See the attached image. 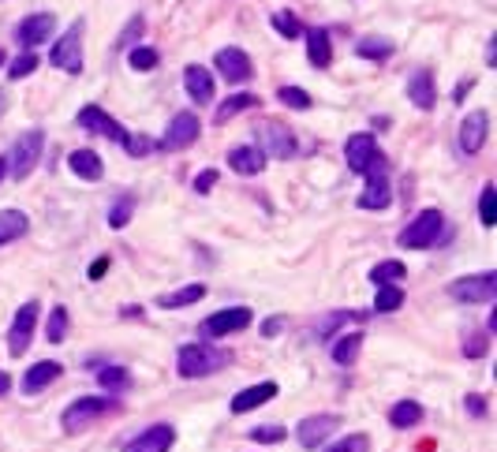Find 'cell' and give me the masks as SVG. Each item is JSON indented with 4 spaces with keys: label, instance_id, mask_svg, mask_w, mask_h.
<instances>
[{
    "label": "cell",
    "instance_id": "1",
    "mask_svg": "<svg viewBox=\"0 0 497 452\" xmlns=\"http://www.w3.org/2000/svg\"><path fill=\"white\" fill-rule=\"evenodd\" d=\"M229 363H232V351L213 348V344H180V351H176V374L187 382L210 378V374L225 370Z\"/></svg>",
    "mask_w": 497,
    "mask_h": 452
},
{
    "label": "cell",
    "instance_id": "2",
    "mask_svg": "<svg viewBox=\"0 0 497 452\" xmlns=\"http://www.w3.org/2000/svg\"><path fill=\"white\" fill-rule=\"evenodd\" d=\"M445 236V213L441 210H422L408 221V229L396 236V247H404V250H430L438 247Z\"/></svg>",
    "mask_w": 497,
    "mask_h": 452
},
{
    "label": "cell",
    "instance_id": "3",
    "mask_svg": "<svg viewBox=\"0 0 497 452\" xmlns=\"http://www.w3.org/2000/svg\"><path fill=\"white\" fill-rule=\"evenodd\" d=\"M116 408H120L116 396H79V400H71V404L64 408L60 426H64V434H79V430H86L90 422L113 415Z\"/></svg>",
    "mask_w": 497,
    "mask_h": 452
},
{
    "label": "cell",
    "instance_id": "4",
    "mask_svg": "<svg viewBox=\"0 0 497 452\" xmlns=\"http://www.w3.org/2000/svg\"><path fill=\"white\" fill-rule=\"evenodd\" d=\"M83 34H86V23H71V27L57 38V45L49 49V64L68 71V75H83Z\"/></svg>",
    "mask_w": 497,
    "mask_h": 452
},
{
    "label": "cell",
    "instance_id": "5",
    "mask_svg": "<svg viewBox=\"0 0 497 452\" xmlns=\"http://www.w3.org/2000/svg\"><path fill=\"white\" fill-rule=\"evenodd\" d=\"M41 149H45V135H41L38 128L23 131V135L15 139V146H12V158H5V161H8V172L15 176V180H27V176L38 168V161H41Z\"/></svg>",
    "mask_w": 497,
    "mask_h": 452
},
{
    "label": "cell",
    "instance_id": "6",
    "mask_svg": "<svg viewBox=\"0 0 497 452\" xmlns=\"http://www.w3.org/2000/svg\"><path fill=\"white\" fill-rule=\"evenodd\" d=\"M366 176V187L359 194V210H385L393 203V187H389V168H385V158L378 154L370 161V168L363 172Z\"/></svg>",
    "mask_w": 497,
    "mask_h": 452
},
{
    "label": "cell",
    "instance_id": "7",
    "mask_svg": "<svg viewBox=\"0 0 497 452\" xmlns=\"http://www.w3.org/2000/svg\"><path fill=\"white\" fill-rule=\"evenodd\" d=\"M449 295L456 303H493L497 299V273H471V277H460L449 285Z\"/></svg>",
    "mask_w": 497,
    "mask_h": 452
},
{
    "label": "cell",
    "instance_id": "8",
    "mask_svg": "<svg viewBox=\"0 0 497 452\" xmlns=\"http://www.w3.org/2000/svg\"><path fill=\"white\" fill-rule=\"evenodd\" d=\"M41 307H38V299H31V303H23L12 318V330H8V356L19 359V356H27L31 351V340H34V321H38Z\"/></svg>",
    "mask_w": 497,
    "mask_h": 452
},
{
    "label": "cell",
    "instance_id": "9",
    "mask_svg": "<svg viewBox=\"0 0 497 452\" xmlns=\"http://www.w3.org/2000/svg\"><path fill=\"white\" fill-rule=\"evenodd\" d=\"M258 149H262V154L266 158H277V161H288L292 154H295V135L285 128V123L281 120H262L258 123Z\"/></svg>",
    "mask_w": 497,
    "mask_h": 452
},
{
    "label": "cell",
    "instance_id": "10",
    "mask_svg": "<svg viewBox=\"0 0 497 452\" xmlns=\"http://www.w3.org/2000/svg\"><path fill=\"white\" fill-rule=\"evenodd\" d=\"M198 135H203V120H198L194 113H176L168 120V128H165V139H161V146L165 149H172V154H180V149H187L191 142H198Z\"/></svg>",
    "mask_w": 497,
    "mask_h": 452
},
{
    "label": "cell",
    "instance_id": "11",
    "mask_svg": "<svg viewBox=\"0 0 497 452\" xmlns=\"http://www.w3.org/2000/svg\"><path fill=\"white\" fill-rule=\"evenodd\" d=\"M251 321H255V311H251V307H225V311H213V314L203 321V337L243 333Z\"/></svg>",
    "mask_w": 497,
    "mask_h": 452
},
{
    "label": "cell",
    "instance_id": "12",
    "mask_svg": "<svg viewBox=\"0 0 497 452\" xmlns=\"http://www.w3.org/2000/svg\"><path fill=\"white\" fill-rule=\"evenodd\" d=\"M486 139H490V113L486 109H471L464 116V123H460V154L475 158L479 149L486 146Z\"/></svg>",
    "mask_w": 497,
    "mask_h": 452
},
{
    "label": "cell",
    "instance_id": "13",
    "mask_svg": "<svg viewBox=\"0 0 497 452\" xmlns=\"http://www.w3.org/2000/svg\"><path fill=\"white\" fill-rule=\"evenodd\" d=\"M337 430H340V415H307L295 426V438H300L303 448H321Z\"/></svg>",
    "mask_w": 497,
    "mask_h": 452
},
{
    "label": "cell",
    "instance_id": "14",
    "mask_svg": "<svg viewBox=\"0 0 497 452\" xmlns=\"http://www.w3.org/2000/svg\"><path fill=\"white\" fill-rule=\"evenodd\" d=\"M213 68H217L221 79H229V83H247V79H251V57H247L239 45H225V49H217Z\"/></svg>",
    "mask_w": 497,
    "mask_h": 452
},
{
    "label": "cell",
    "instance_id": "15",
    "mask_svg": "<svg viewBox=\"0 0 497 452\" xmlns=\"http://www.w3.org/2000/svg\"><path fill=\"white\" fill-rule=\"evenodd\" d=\"M53 31H57V15H53V12H34V15H27V19H23L19 27H15V41L31 53L34 45L49 41V34H53Z\"/></svg>",
    "mask_w": 497,
    "mask_h": 452
},
{
    "label": "cell",
    "instance_id": "16",
    "mask_svg": "<svg viewBox=\"0 0 497 452\" xmlns=\"http://www.w3.org/2000/svg\"><path fill=\"white\" fill-rule=\"evenodd\" d=\"M76 123L79 128H86V131H94V135H105L109 142H116V146H123L128 142V131L120 128V123L105 113V109H97V105H86V109H79V116H76Z\"/></svg>",
    "mask_w": 497,
    "mask_h": 452
},
{
    "label": "cell",
    "instance_id": "17",
    "mask_svg": "<svg viewBox=\"0 0 497 452\" xmlns=\"http://www.w3.org/2000/svg\"><path fill=\"white\" fill-rule=\"evenodd\" d=\"M378 154H382V149H378L375 135H366V131H359V135H348V142H344V161H348V172H356V176H363V172L370 168V161H375Z\"/></svg>",
    "mask_w": 497,
    "mask_h": 452
},
{
    "label": "cell",
    "instance_id": "18",
    "mask_svg": "<svg viewBox=\"0 0 497 452\" xmlns=\"http://www.w3.org/2000/svg\"><path fill=\"white\" fill-rule=\"evenodd\" d=\"M172 445H176V430L165 426V422H158V426H146L135 441L123 445V452H168Z\"/></svg>",
    "mask_w": 497,
    "mask_h": 452
},
{
    "label": "cell",
    "instance_id": "19",
    "mask_svg": "<svg viewBox=\"0 0 497 452\" xmlns=\"http://www.w3.org/2000/svg\"><path fill=\"white\" fill-rule=\"evenodd\" d=\"M408 102L422 113H430L438 105V86H434V75L427 68H419L408 75Z\"/></svg>",
    "mask_w": 497,
    "mask_h": 452
},
{
    "label": "cell",
    "instance_id": "20",
    "mask_svg": "<svg viewBox=\"0 0 497 452\" xmlns=\"http://www.w3.org/2000/svg\"><path fill=\"white\" fill-rule=\"evenodd\" d=\"M184 90L194 105H210L213 102V75L203 64H187L184 68Z\"/></svg>",
    "mask_w": 497,
    "mask_h": 452
},
{
    "label": "cell",
    "instance_id": "21",
    "mask_svg": "<svg viewBox=\"0 0 497 452\" xmlns=\"http://www.w3.org/2000/svg\"><path fill=\"white\" fill-rule=\"evenodd\" d=\"M277 396V385L273 382H258V385H247V389H239L236 396H232V415H247V411H255V408H262V404H269V400Z\"/></svg>",
    "mask_w": 497,
    "mask_h": 452
},
{
    "label": "cell",
    "instance_id": "22",
    "mask_svg": "<svg viewBox=\"0 0 497 452\" xmlns=\"http://www.w3.org/2000/svg\"><path fill=\"white\" fill-rule=\"evenodd\" d=\"M60 374H64V366L57 359H41V363H34L27 374H23V393H41V389L53 385Z\"/></svg>",
    "mask_w": 497,
    "mask_h": 452
},
{
    "label": "cell",
    "instance_id": "23",
    "mask_svg": "<svg viewBox=\"0 0 497 452\" xmlns=\"http://www.w3.org/2000/svg\"><path fill=\"white\" fill-rule=\"evenodd\" d=\"M68 168L79 176V180H86V184H97L105 176V165H102V158L94 154V149H71L68 154Z\"/></svg>",
    "mask_w": 497,
    "mask_h": 452
},
{
    "label": "cell",
    "instance_id": "24",
    "mask_svg": "<svg viewBox=\"0 0 497 452\" xmlns=\"http://www.w3.org/2000/svg\"><path fill=\"white\" fill-rule=\"evenodd\" d=\"M303 38H307V60H311L314 68H330V64H333L330 31H326V27H311V31H303Z\"/></svg>",
    "mask_w": 497,
    "mask_h": 452
},
{
    "label": "cell",
    "instance_id": "25",
    "mask_svg": "<svg viewBox=\"0 0 497 452\" xmlns=\"http://www.w3.org/2000/svg\"><path fill=\"white\" fill-rule=\"evenodd\" d=\"M229 168L239 172V176H258L266 168V154L251 142V146H236L229 149Z\"/></svg>",
    "mask_w": 497,
    "mask_h": 452
},
{
    "label": "cell",
    "instance_id": "26",
    "mask_svg": "<svg viewBox=\"0 0 497 452\" xmlns=\"http://www.w3.org/2000/svg\"><path fill=\"white\" fill-rule=\"evenodd\" d=\"M198 299H206V285H203V281H194V285H184V288H176V292L158 295V307H161V311H180V307L198 303Z\"/></svg>",
    "mask_w": 497,
    "mask_h": 452
},
{
    "label": "cell",
    "instance_id": "27",
    "mask_svg": "<svg viewBox=\"0 0 497 452\" xmlns=\"http://www.w3.org/2000/svg\"><path fill=\"white\" fill-rule=\"evenodd\" d=\"M359 348H363V333H359V330H352V333H344V337H337V340H333L330 356H333V363H337V366H352V363L359 359Z\"/></svg>",
    "mask_w": 497,
    "mask_h": 452
},
{
    "label": "cell",
    "instance_id": "28",
    "mask_svg": "<svg viewBox=\"0 0 497 452\" xmlns=\"http://www.w3.org/2000/svg\"><path fill=\"white\" fill-rule=\"evenodd\" d=\"M97 385L105 389V396H120V393H128L131 389V370L128 366H102L97 370Z\"/></svg>",
    "mask_w": 497,
    "mask_h": 452
},
{
    "label": "cell",
    "instance_id": "29",
    "mask_svg": "<svg viewBox=\"0 0 497 452\" xmlns=\"http://www.w3.org/2000/svg\"><path fill=\"white\" fill-rule=\"evenodd\" d=\"M27 229H31V217L23 210H0V247L15 243Z\"/></svg>",
    "mask_w": 497,
    "mask_h": 452
},
{
    "label": "cell",
    "instance_id": "30",
    "mask_svg": "<svg viewBox=\"0 0 497 452\" xmlns=\"http://www.w3.org/2000/svg\"><path fill=\"white\" fill-rule=\"evenodd\" d=\"M389 422L396 426V430H408V426H419V422H422V404H415V400H401V404H393Z\"/></svg>",
    "mask_w": 497,
    "mask_h": 452
},
{
    "label": "cell",
    "instance_id": "31",
    "mask_svg": "<svg viewBox=\"0 0 497 452\" xmlns=\"http://www.w3.org/2000/svg\"><path fill=\"white\" fill-rule=\"evenodd\" d=\"M356 53H359L363 60H389V57L396 53V45H393L389 38H359V41H356Z\"/></svg>",
    "mask_w": 497,
    "mask_h": 452
},
{
    "label": "cell",
    "instance_id": "32",
    "mask_svg": "<svg viewBox=\"0 0 497 452\" xmlns=\"http://www.w3.org/2000/svg\"><path fill=\"white\" fill-rule=\"evenodd\" d=\"M247 109H258V97H255V94H232V97H225V102H221L217 123H225V120H232V116L247 113Z\"/></svg>",
    "mask_w": 497,
    "mask_h": 452
},
{
    "label": "cell",
    "instance_id": "33",
    "mask_svg": "<svg viewBox=\"0 0 497 452\" xmlns=\"http://www.w3.org/2000/svg\"><path fill=\"white\" fill-rule=\"evenodd\" d=\"M404 307V288L401 285H385V288H375V314H393Z\"/></svg>",
    "mask_w": 497,
    "mask_h": 452
},
{
    "label": "cell",
    "instance_id": "34",
    "mask_svg": "<svg viewBox=\"0 0 497 452\" xmlns=\"http://www.w3.org/2000/svg\"><path fill=\"white\" fill-rule=\"evenodd\" d=\"M404 273H408L404 262H378L375 269H370V281H375L378 288H385V285H401V281H404Z\"/></svg>",
    "mask_w": 497,
    "mask_h": 452
},
{
    "label": "cell",
    "instance_id": "35",
    "mask_svg": "<svg viewBox=\"0 0 497 452\" xmlns=\"http://www.w3.org/2000/svg\"><path fill=\"white\" fill-rule=\"evenodd\" d=\"M135 217V198L131 194H120L116 203L109 206V229H128Z\"/></svg>",
    "mask_w": 497,
    "mask_h": 452
},
{
    "label": "cell",
    "instance_id": "36",
    "mask_svg": "<svg viewBox=\"0 0 497 452\" xmlns=\"http://www.w3.org/2000/svg\"><path fill=\"white\" fill-rule=\"evenodd\" d=\"M64 337H68V307H53L49 311V321H45V340L60 344Z\"/></svg>",
    "mask_w": 497,
    "mask_h": 452
},
{
    "label": "cell",
    "instance_id": "37",
    "mask_svg": "<svg viewBox=\"0 0 497 452\" xmlns=\"http://www.w3.org/2000/svg\"><path fill=\"white\" fill-rule=\"evenodd\" d=\"M269 27H273V31H277L281 38H288V41L303 34V23H300V19H295L292 12H273V19H269Z\"/></svg>",
    "mask_w": 497,
    "mask_h": 452
},
{
    "label": "cell",
    "instance_id": "38",
    "mask_svg": "<svg viewBox=\"0 0 497 452\" xmlns=\"http://www.w3.org/2000/svg\"><path fill=\"white\" fill-rule=\"evenodd\" d=\"M158 49H150V45H135V49H128V64L135 68V71H154L158 68Z\"/></svg>",
    "mask_w": 497,
    "mask_h": 452
},
{
    "label": "cell",
    "instance_id": "39",
    "mask_svg": "<svg viewBox=\"0 0 497 452\" xmlns=\"http://www.w3.org/2000/svg\"><path fill=\"white\" fill-rule=\"evenodd\" d=\"M479 221L486 224V229L497 224V187L493 184H486L483 194H479Z\"/></svg>",
    "mask_w": 497,
    "mask_h": 452
},
{
    "label": "cell",
    "instance_id": "40",
    "mask_svg": "<svg viewBox=\"0 0 497 452\" xmlns=\"http://www.w3.org/2000/svg\"><path fill=\"white\" fill-rule=\"evenodd\" d=\"M352 318H366V314H359V311H337V314H330L326 321L318 325V340H330V337L340 330V325H348Z\"/></svg>",
    "mask_w": 497,
    "mask_h": 452
},
{
    "label": "cell",
    "instance_id": "41",
    "mask_svg": "<svg viewBox=\"0 0 497 452\" xmlns=\"http://www.w3.org/2000/svg\"><path fill=\"white\" fill-rule=\"evenodd\" d=\"M277 102H281V105H288V109H300V113H307V109H311V94H307V90H300V86H281V90H277Z\"/></svg>",
    "mask_w": 497,
    "mask_h": 452
},
{
    "label": "cell",
    "instance_id": "42",
    "mask_svg": "<svg viewBox=\"0 0 497 452\" xmlns=\"http://www.w3.org/2000/svg\"><path fill=\"white\" fill-rule=\"evenodd\" d=\"M142 31H146V23H142V15H135L128 27H123V34L116 38V53H128V49H135V41L142 38Z\"/></svg>",
    "mask_w": 497,
    "mask_h": 452
},
{
    "label": "cell",
    "instance_id": "43",
    "mask_svg": "<svg viewBox=\"0 0 497 452\" xmlns=\"http://www.w3.org/2000/svg\"><path fill=\"white\" fill-rule=\"evenodd\" d=\"M38 71V57L34 53H19L12 64H8V79H27V75H34Z\"/></svg>",
    "mask_w": 497,
    "mask_h": 452
},
{
    "label": "cell",
    "instance_id": "44",
    "mask_svg": "<svg viewBox=\"0 0 497 452\" xmlns=\"http://www.w3.org/2000/svg\"><path fill=\"white\" fill-rule=\"evenodd\" d=\"M247 438L258 441V445H277V441L288 438V430H285V426H255V430L247 434Z\"/></svg>",
    "mask_w": 497,
    "mask_h": 452
},
{
    "label": "cell",
    "instance_id": "45",
    "mask_svg": "<svg viewBox=\"0 0 497 452\" xmlns=\"http://www.w3.org/2000/svg\"><path fill=\"white\" fill-rule=\"evenodd\" d=\"M326 452H370V438L366 434H348L337 445H330Z\"/></svg>",
    "mask_w": 497,
    "mask_h": 452
},
{
    "label": "cell",
    "instance_id": "46",
    "mask_svg": "<svg viewBox=\"0 0 497 452\" xmlns=\"http://www.w3.org/2000/svg\"><path fill=\"white\" fill-rule=\"evenodd\" d=\"M464 356H467V359H483V356H486V333H471V337L464 340Z\"/></svg>",
    "mask_w": 497,
    "mask_h": 452
},
{
    "label": "cell",
    "instance_id": "47",
    "mask_svg": "<svg viewBox=\"0 0 497 452\" xmlns=\"http://www.w3.org/2000/svg\"><path fill=\"white\" fill-rule=\"evenodd\" d=\"M123 149H128L131 158H146L154 149V142L146 139V135H128V142H123Z\"/></svg>",
    "mask_w": 497,
    "mask_h": 452
},
{
    "label": "cell",
    "instance_id": "48",
    "mask_svg": "<svg viewBox=\"0 0 497 452\" xmlns=\"http://www.w3.org/2000/svg\"><path fill=\"white\" fill-rule=\"evenodd\" d=\"M464 408H467L471 419H486V396L483 393H467L464 396Z\"/></svg>",
    "mask_w": 497,
    "mask_h": 452
},
{
    "label": "cell",
    "instance_id": "49",
    "mask_svg": "<svg viewBox=\"0 0 497 452\" xmlns=\"http://www.w3.org/2000/svg\"><path fill=\"white\" fill-rule=\"evenodd\" d=\"M109 266H113V258H109V255H102V258H94V266L86 269V277H90V281H102V277H105V273H109Z\"/></svg>",
    "mask_w": 497,
    "mask_h": 452
},
{
    "label": "cell",
    "instance_id": "50",
    "mask_svg": "<svg viewBox=\"0 0 497 452\" xmlns=\"http://www.w3.org/2000/svg\"><path fill=\"white\" fill-rule=\"evenodd\" d=\"M213 184H217V168H206V172L194 180V191H198V194H210V191H213Z\"/></svg>",
    "mask_w": 497,
    "mask_h": 452
},
{
    "label": "cell",
    "instance_id": "51",
    "mask_svg": "<svg viewBox=\"0 0 497 452\" xmlns=\"http://www.w3.org/2000/svg\"><path fill=\"white\" fill-rule=\"evenodd\" d=\"M281 330H285V318H269V321L262 325V333H266V337H277Z\"/></svg>",
    "mask_w": 497,
    "mask_h": 452
},
{
    "label": "cell",
    "instance_id": "52",
    "mask_svg": "<svg viewBox=\"0 0 497 452\" xmlns=\"http://www.w3.org/2000/svg\"><path fill=\"white\" fill-rule=\"evenodd\" d=\"M471 90H475V79H471V75H467V79L456 86V94H453V97H456V102H464V97H467Z\"/></svg>",
    "mask_w": 497,
    "mask_h": 452
},
{
    "label": "cell",
    "instance_id": "53",
    "mask_svg": "<svg viewBox=\"0 0 497 452\" xmlns=\"http://www.w3.org/2000/svg\"><path fill=\"white\" fill-rule=\"evenodd\" d=\"M120 318H128V321H139V318H142V307H120Z\"/></svg>",
    "mask_w": 497,
    "mask_h": 452
},
{
    "label": "cell",
    "instance_id": "54",
    "mask_svg": "<svg viewBox=\"0 0 497 452\" xmlns=\"http://www.w3.org/2000/svg\"><path fill=\"white\" fill-rule=\"evenodd\" d=\"M493 49H497V38H490V45H486V64H490V68L497 64V53H493Z\"/></svg>",
    "mask_w": 497,
    "mask_h": 452
},
{
    "label": "cell",
    "instance_id": "55",
    "mask_svg": "<svg viewBox=\"0 0 497 452\" xmlns=\"http://www.w3.org/2000/svg\"><path fill=\"white\" fill-rule=\"evenodd\" d=\"M8 393H12V378H8L5 370H0V396H8Z\"/></svg>",
    "mask_w": 497,
    "mask_h": 452
},
{
    "label": "cell",
    "instance_id": "56",
    "mask_svg": "<svg viewBox=\"0 0 497 452\" xmlns=\"http://www.w3.org/2000/svg\"><path fill=\"white\" fill-rule=\"evenodd\" d=\"M8 113V90H0V116Z\"/></svg>",
    "mask_w": 497,
    "mask_h": 452
},
{
    "label": "cell",
    "instance_id": "57",
    "mask_svg": "<svg viewBox=\"0 0 497 452\" xmlns=\"http://www.w3.org/2000/svg\"><path fill=\"white\" fill-rule=\"evenodd\" d=\"M5 172H8V161H5V158H0V180H5Z\"/></svg>",
    "mask_w": 497,
    "mask_h": 452
},
{
    "label": "cell",
    "instance_id": "58",
    "mask_svg": "<svg viewBox=\"0 0 497 452\" xmlns=\"http://www.w3.org/2000/svg\"><path fill=\"white\" fill-rule=\"evenodd\" d=\"M0 64H5V53H0Z\"/></svg>",
    "mask_w": 497,
    "mask_h": 452
}]
</instances>
